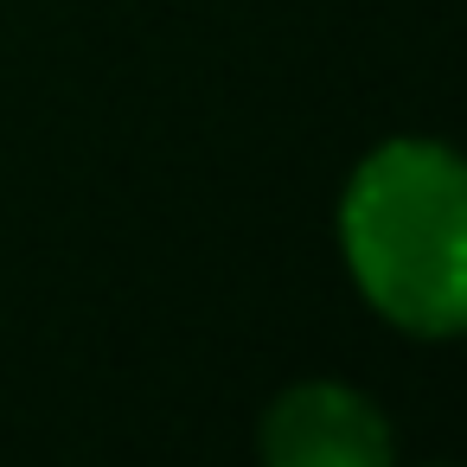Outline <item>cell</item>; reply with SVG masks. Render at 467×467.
Here are the masks:
<instances>
[{
	"label": "cell",
	"mask_w": 467,
	"mask_h": 467,
	"mask_svg": "<svg viewBox=\"0 0 467 467\" xmlns=\"http://www.w3.org/2000/svg\"><path fill=\"white\" fill-rule=\"evenodd\" d=\"M263 467H390V429L346 384H295L263 416Z\"/></svg>",
	"instance_id": "7a4b0ae2"
},
{
	"label": "cell",
	"mask_w": 467,
	"mask_h": 467,
	"mask_svg": "<svg viewBox=\"0 0 467 467\" xmlns=\"http://www.w3.org/2000/svg\"><path fill=\"white\" fill-rule=\"evenodd\" d=\"M339 244L365 301L403 333L448 339L467 314V186L441 141H390L358 161Z\"/></svg>",
	"instance_id": "6da1fadb"
}]
</instances>
